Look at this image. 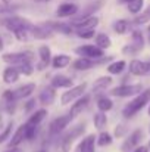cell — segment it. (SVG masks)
Listing matches in <instances>:
<instances>
[{"instance_id":"cell-1","label":"cell","mask_w":150,"mask_h":152,"mask_svg":"<svg viewBox=\"0 0 150 152\" xmlns=\"http://www.w3.org/2000/svg\"><path fill=\"white\" fill-rule=\"evenodd\" d=\"M149 103H150V87L149 89H143L138 95L134 96V99H131L122 108V117L130 120V118L136 117L141 109H144Z\"/></svg>"},{"instance_id":"cell-2","label":"cell","mask_w":150,"mask_h":152,"mask_svg":"<svg viewBox=\"0 0 150 152\" xmlns=\"http://www.w3.org/2000/svg\"><path fill=\"white\" fill-rule=\"evenodd\" d=\"M86 129H87V124L86 123H80V124H75L72 126L69 130H65L63 132V136L59 142V148L62 152H71L74 143L77 142V139H80L84 133H86Z\"/></svg>"},{"instance_id":"cell-3","label":"cell","mask_w":150,"mask_h":152,"mask_svg":"<svg viewBox=\"0 0 150 152\" xmlns=\"http://www.w3.org/2000/svg\"><path fill=\"white\" fill-rule=\"evenodd\" d=\"M1 25L12 34H15L19 30H31L33 28V22L27 18L18 16V15H10L6 18H1Z\"/></svg>"},{"instance_id":"cell-4","label":"cell","mask_w":150,"mask_h":152,"mask_svg":"<svg viewBox=\"0 0 150 152\" xmlns=\"http://www.w3.org/2000/svg\"><path fill=\"white\" fill-rule=\"evenodd\" d=\"M87 89H88V83L87 81H83L80 84H74L72 87L66 89L65 92H62L59 101L62 106H66V105H71L77 101L78 98H81L84 93H87Z\"/></svg>"},{"instance_id":"cell-5","label":"cell","mask_w":150,"mask_h":152,"mask_svg":"<svg viewBox=\"0 0 150 152\" xmlns=\"http://www.w3.org/2000/svg\"><path fill=\"white\" fill-rule=\"evenodd\" d=\"M143 84L141 83H122L116 87H112L109 90V96H113V98H131V96H136L138 95L141 90H143Z\"/></svg>"},{"instance_id":"cell-6","label":"cell","mask_w":150,"mask_h":152,"mask_svg":"<svg viewBox=\"0 0 150 152\" xmlns=\"http://www.w3.org/2000/svg\"><path fill=\"white\" fill-rule=\"evenodd\" d=\"M74 53L81 58L93 59V61H103L106 58V50L97 48L96 45H81L74 49Z\"/></svg>"},{"instance_id":"cell-7","label":"cell","mask_w":150,"mask_h":152,"mask_svg":"<svg viewBox=\"0 0 150 152\" xmlns=\"http://www.w3.org/2000/svg\"><path fill=\"white\" fill-rule=\"evenodd\" d=\"M72 121H74V118H72V115L69 112L66 115H59L57 118H54L49 124V134L50 136H59V134H62L69 127V124Z\"/></svg>"},{"instance_id":"cell-8","label":"cell","mask_w":150,"mask_h":152,"mask_svg":"<svg viewBox=\"0 0 150 152\" xmlns=\"http://www.w3.org/2000/svg\"><path fill=\"white\" fill-rule=\"evenodd\" d=\"M51 56H53V52H51V48L49 45H40L37 48V61L34 64L36 69L37 71L47 69V66L51 62Z\"/></svg>"},{"instance_id":"cell-9","label":"cell","mask_w":150,"mask_h":152,"mask_svg":"<svg viewBox=\"0 0 150 152\" xmlns=\"http://www.w3.org/2000/svg\"><path fill=\"white\" fill-rule=\"evenodd\" d=\"M143 130L141 129H136L133 130L128 136H125L122 145H121V151L122 152H133L143 140Z\"/></svg>"},{"instance_id":"cell-10","label":"cell","mask_w":150,"mask_h":152,"mask_svg":"<svg viewBox=\"0 0 150 152\" xmlns=\"http://www.w3.org/2000/svg\"><path fill=\"white\" fill-rule=\"evenodd\" d=\"M128 72L134 77H144L150 74V62L147 61H141V59H131L128 66H127Z\"/></svg>"},{"instance_id":"cell-11","label":"cell","mask_w":150,"mask_h":152,"mask_svg":"<svg viewBox=\"0 0 150 152\" xmlns=\"http://www.w3.org/2000/svg\"><path fill=\"white\" fill-rule=\"evenodd\" d=\"M90 101H91V95H90V93H84L81 98H78L77 101L71 105V108H69V114L72 115L74 120L78 118L80 115H83V112L88 108Z\"/></svg>"},{"instance_id":"cell-12","label":"cell","mask_w":150,"mask_h":152,"mask_svg":"<svg viewBox=\"0 0 150 152\" xmlns=\"http://www.w3.org/2000/svg\"><path fill=\"white\" fill-rule=\"evenodd\" d=\"M31 36H33V40H37V42H47L51 40L54 37V33L50 30L47 25H44L43 22L41 24H34L33 28H31Z\"/></svg>"},{"instance_id":"cell-13","label":"cell","mask_w":150,"mask_h":152,"mask_svg":"<svg viewBox=\"0 0 150 152\" xmlns=\"http://www.w3.org/2000/svg\"><path fill=\"white\" fill-rule=\"evenodd\" d=\"M43 24L47 25L54 34H62V36H68V37L72 36V34H75V30H74V27L69 22H63V21H46Z\"/></svg>"},{"instance_id":"cell-14","label":"cell","mask_w":150,"mask_h":152,"mask_svg":"<svg viewBox=\"0 0 150 152\" xmlns=\"http://www.w3.org/2000/svg\"><path fill=\"white\" fill-rule=\"evenodd\" d=\"M112 58H104L103 61H93V59H87V58H81L78 56L77 59H72V68L75 71H90L93 69L96 65H100V64H104L106 61H109Z\"/></svg>"},{"instance_id":"cell-15","label":"cell","mask_w":150,"mask_h":152,"mask_svg":"<svg viewBox=\"0 0 150 152\" xmlns=\"http://www.w3.org/2000/svg\"><path fill=\"white\" fill-rule=\"evenodd\" d=\"M69 24L74 27V30H96L100 24V18L93 15V16H88V18L71 21Z\"/></svg>"},{"instance_id":"cell-16","label":"cell","mask_w":150,"mask_h":152,"mask_svg":"<svg viewBox=\"0 0 150 152\" xmlns=\"http://www.w3.org/2000/svg\"><path fill=\"white\" fill-rule=\"evenodd\" d=\"M56 98H57V90L49 84V86H46V87L38 93L37 101H38V103H40L41 106H44V108H46V106L53 105V103L56 102Z\"/></svg>"},{"instance_id":"cell-17","label":"cell","mask_w":150,"mask_h":152,"mask_svg":"<svg viewBox=\"0 0 150 152\" xmlns=\"http://www.w3.org/2000/svg\"><path fill=\"white\" fill-rule=\"evenodd\" d=\"M101 6H103V1L101 0H96V1H90L86 7H83V9H80L78 10V13L75 15V16H72L71 18V21H77V19H83V18H88V16H93L97 10L101 9Z\"/></svg>"},{"instance_id":"cell-18","label":"cell","mask_w":150,"mask_h":152,"mask_svg":"<svg viewBox=\"0 0 150 152\" xmlns=\"http://www.w3.org/2000/svg\"><path fill=\"white\" fill-rule=\"evenodd\" d=\"M78 10H80L78 4L71 3V1H65L56 7V16L57 18H72L78 13Z\"/></svg>"},{"instance_id":"cell-19","label":"cell","mask_w":150,"mask_h":152,"mask_svg":"<svg viewBox=\"0 0 150 152\" xmlns=\"http://www.w3.org/2000/svg\"><path fill=\"white\" fill-rule=\"evenodd\" d=\"M50 86L54 87L56 90H59V89L66 90V89H69V87L74 86V80H72V77H69V75H65V74H56V75L51 77V80H50Z\"/></svg>"},{"instance_id":"cell-20","label":"cell","mask_w":150,"mask_h":152,"mask_svg":"<svg viewBox=\"0 0 150 152\" xmlns=\"http://www.w3.org/2000/svg\"><path fill=\"white\" fill-rule=\"evenodd\" d=\"M96 133H88L86 134L81 142L78 143V152H96L97 151V143H96Z\"/></svg>"},{"instance_id":"cell-21","label":"cell","mask_w":150,"mask_h":152,"mask_svg":"<svg viewBox=\"0 0 150 152\" xmlns=\"http://www.w3.org/2000/svg\"><path fill=\"white\" fill-rule=\"evenodd\" d=\"M71 64H72V56L68 55V53H56V55L51 56V62H50L51 68L56 69V71L63 69V68L69 66Z\"/></svg>"},{"instance_id":"cell-22","label":"cell","mask_w":150,"mask_h":152,"mask_svg":"<svg viewBox=\"0 0 150 152\" xmlns=\"http://www.w3.org/2000/svg\"><path fill=\"white\" fill-rule=\"evenodd\" d=\"M36 89H37V84H36V83H25V84H22V86H19V87H16V89H13L16 101H25V99L31 98V96L34 95Z\"/></svg>"},{"instance_id":"cell-23","label":"cell","mask_w":150,"mask_h":152,"mask_svg":"<svg viewBox=\"0 0 150 152\" xmlns=\"http://www.w3.org/2000/svg\"><path fill=\"white\" fill-rule=\"evenodd\" d=\"M25 142V123L19 124L15 132L12 133L10 139L7 140V148H16V146H21L22 143Z\"/></svg>"},{"instance_id":"cell-24","label":"cell","mask_w":150,"mask_h":152,"mask_svg":"<svg viewBox=\"0 0 150 152\" xmlns=\"http://www.w3.org/2000/svg\"><path fill=\"white\" fill-rule=\"evenodd\" d=\"M112 83H113V78H112V75H100L97 77L96 80H94V83H93V93L94 95H99L101 92H106V90H109L110 89V86H112Z\"/></svg>"},{"instance_id":"cell-25","label":"cell","mask_w":150,"mask_h":152,"mask_svg":"<svg viewBox=\"0 0 150 152\" xmlns=\"http://www.w3.org/2000/svg\"><path fill=\"white\" fill-rule=\"evenodd\" d=\"M19 78H21V74H19V71L16 69V66L7 65V66L1 71V80H3V83L7 84V86L15 84Z\"/></svg>"},{"instance_id":"cell-26","label":"cell","mask_w":150,"mask_h":152,"mask_svg":"<svg viewBox=\"0 0 150 152\" xmlns=\"http://www.w3.org/2000/svg\"><path fill=\"white\" fill-rule=\"evenodd\" d=\"M127 61L125 59H116V61H112L110 64H107L106 66V71L109 75H121L127 71Z\"/></svg>"},{"instance_id":"cell-27","label":"cell","mask_w":150,"mask_h":152,"mask_svg":"<svg viewBox=\"0 0 150 152\" xmlns=\"http://www.w3.org/2000/svg\"><path fill=\"white\" fill-rule=\"evenodd\" d=\"M133 25H134V24H133L131 21L121 18V19H116V21L112 24V30H113L115 34H118V36H124V34H127L128 31H131Z\"/></svg>"},{"instance_id":"cell-28","label":"cell","mask_w":150,"mask_h":152,"mask_svg":"<svg viewBox=\"0 0 150 152\" xmlns=\"http://www.w3.org/2000/svg\"><path fill=\"white\" fill-rule=\"evenodd\" d=\"M47 115H49V111L43 106V108H38V109H36L34 112H31L30 117H28V120H27L25 123H28V124H31V126H40V124L46 120Z\"/></svg>"},{"instance_id":"cell-29","label":"cell","mask_w":150,"mask_h":152,"mask_svg":"<svg viewBox=\"0 0 150 152\" xmlns=\"http://www.w3.org/2000/svg\"><path fill=\"white\" fill-rule=\"evenodd\" d=\"M96 108L97 111H101V112H109L113 109V101L110 96L107 95H99L97 99H96Z\"/></svg>"},{"instance_id":"cell-30","label":"cell","mask_w":150,"mask_h":152,"mask_svg":"<svg viewBox=\"0 0 150 152\" xmlns=\"http://www.w3.org/2000/svg\"><path fill=\"white\" fill-rule=\"evenodd\" d=\"M115 137L112 133H109L107 130H100L97 133V137H96V143L99 148H106V146H110L113 143Z\"/></svg>"},{"instance_id":"cell-31","label":"cell","mask_w":150,"mask_h":152,"mask_svg":"<svg viewBox=\"0 0 150 152\" xmlns=\"http://www.w3.org/2000/svg\"><path fill=\"white\" fill-rule=\"evenodd\" d=\"M94 45L103 50H107V49L112 48V39L106 33H97L94 36Z\"/></svg>"},{"instance_id":"cell-32","label":"cell","mask_w":150,"mask_h":152,"mask_svg":"<svg viewBox=\"0 0 150 152\" xmlns=\"http://www.w3.org/2000/svg\"><path fill=\"white\" fill-rule=\"evenodd\" d=\"M107 123H109V118H107L106 112L97 111V112L93 114V124H94L96 130H99V132L100 130H104L106 126H107Z\"/></svg>"},{"instance_id":"cell-33","label":"cell","mask_w":150,"mask_h":152,"mask_svg":"<svg viewBox=\"0 0 150 152\" xmlns=\"http://www.w3.org/2000/svg\"><path fill=\"white\" fill-rule=\"evenodd\" d=\"M127 10L131 13V15H138L140 12H143V7H144V0H128L127 3Z\"/></svg>"},{"instance_id":"cell-34","label":"cell","mask_w":150,"mask_h":152,"mask_svg":"<svg viewBox=\"0 0 150 152\" xmlns=\"http://www.w3.org/2000/svg\"><path fill=\"white\" fill-rule=\"evenodd\" d=\"M131 43L141 50V49L144 48V36H143V31H140V30H131Z\"/></svg>"},{"instance_id":"cell-35","label":"cell","mask_w":150,"mask_h":152,"mask_svg":"<svg viewBox=\"0 0 150 152\" xmlns=\"http://www.w3.org/2000/svg\"><path fill=\"white\" fill-rule=\"evenodd\" d=\"M16 69L19 71L21 75H24V77H31V75L34 74V71H36V66H34V64H31V62H24V64H19V65L16 66Z\"/></svg>"},{"instance_id":"cell-36","label":"cell","mask_w":150,"mask_h":152,"mask_svg":"<svg viewBox=\"0 0 150 152\" xmlns=\"http://www.w3.org/2000/svg\"><path fill=\"white\" fill-rule=\"evenodd\" d=\"M12 133H13V121L7 123V124H6V126L0 130V145L6 143V142L10 139Z\"/></svg>"},{"instance_id":"cell-37","label":"cell","mask_w":150,"mask_h":152,"mask_svg":"<svg viewBox=\"0 0 150 152\" xmlns=\"http://www.w3.org/2000/svg\"><path fill=\"white\" fill-rule=\"evenodd\" d=\"M13 37L16 39V42L19 43H28L30 40H33V36H31V30H19L13 34Z\"/></svg>"},{"instance_id":"cell-38","label":"cell","mask_w":150,"mask_h":152,"mask_svg":"<svg viewBox=\"0 0 150 152\" xmlns=\"http://www.w3.org/2000/svg\"><path fill=\"white\" fill-rule=\"evenodd\" d=\"M37 130H38V126H31L25 123V142H33L37 136Z\"/></svg>"},{"instance_id":"cell-39","label":"cell","mask_w":150,"mask_h":152,"mask_svg":"<svg viewBox=\"0 0 150 152\" xmlns=\"http://www.w3.org/2000/svg\"><path fill=\"white\" fill-rule=\"evenodd\" d=\"M16 10H18V6H13L12 3H10V4H3V3H0V18H6V16L15 15Z\"/></svg>"},{"instance_id":"cell-40","label":"cell","mask_w":150,"mask_h":152,"mask_svg":"<svg viewBox=\"0 0 150 152\" xmlns=\"http://www.w3.org/2000/svg\"><path fill=\"white\" fill-rule=\"evenodd\" d=\"M97 34L96 30H75V36L81 40H91Z\"/></svg>"},{"instance_id":"cell-41","label":"cell","mask_w":150,"mask_h":152,"mask_svg":"<svg viewBox=\"0 0 150 152\" xmlns=\"http://www.w3.org/2000/svg\"><path fill=\"white\" fill-rule=\"evenodd\" d=\"M37 103H38L37 98H33V96H31V98L25 99V103H24V112H25V114H31V112H34Z\"/></svg>"},{"instance_id":"cell-42","label":"cell","mask_w":150,"mask_h":152,"mask_svg":"<svg viewBox=\"0 0 150 152\" xmlns=\"http://www.w3.org/2000/svg\"><path fill=\"white\" fill-rule=\"evenodd\" d=\"M122 55H125V56H136V55H138L140 53V49L137 48V46H134L133 43H128V45H125L122 49Z\"/></svg>"},{"instance_id":"cell-43","label":"cell","mask_w":150,"mask_h":152,"mask_svg":"<svg viewBox=\"0 0 150 152\" xmlns=\"http://www.w3.org/2000/svg\"><path fill=\"white\" fill-rule=\"evenodd\" d=\"M127 133H128L127 126H125V124H118V126L115 127V130H113V137H115V139H122V137L127 136Z\"/></svg>"},{"instance_id":"cell-44","label":"cell","mask_w":150,"mask_h":152,"mask_svg":"<svg viewBox=\"0 0 150 152\" xmlns=\"http://www.w3.org/2000/svg\"><path fill=\"white\" fill-rule=\"evenodd\" d=\"M150 21V16L146 13V12H140L138 15H136V18H134V21H133V24L134 25H144V24H147Z\"/></svg>"},{"instance_id":"cell-45","label":"cell","mask_w":150,"mask_h":152,"mask_svg":"<svg viewBox=\"0 0 150 152\" xmlns=\"http://www.w3.org/2000/svg\"><path fill=\"white\" fill-rule=\"evenodd\" d=\"M1 101L4 103H10V102H18L15 98V92L13 89H6L3 93H1Z\"/></svg>"},{"instance_id":"cell-46","label":"cell","mask_w":150,"mask_h":152,"mask_svg":"<svg viewBox=\"0 0 150 152\" xmlns=\"http://www.w3.org/2000/svg\"><path fill=\"white\" fill-rule=\"evenodd\" d=\"M4 111L7 115H13L16 111V102H10V103H4Z\"/></svg>"},{"instance_id":"cell-47","label":"cell","mask_w":150,"mask_h":152,"mask_svg":"<svg viewBox=\"0 0 150 152\" xmlns=\"http://www.w3.org/2000/svg\"><path fill=\"white\" fill-rule=\"evenodd\" d=\"M133 152H149V146H144V145H138Z\"/></svg>"},{"instance_id":"cell-48","label":"cell","mask_w":150,"mask_h":152,"mask_svg":"<svg viewBox=\"0 0 150 152\" xmlns=\"http://www.w3.org/2000/svg\"><path fill=\"white\" fill-rule=\"evenodd\" d=\"M3 152H22V149L19 146H16V148H7L6 151H3Z\"/></svg>"},{"instance_id":"cell-49","label":"cell","mask_w":150,"mask_h":152,"mask_svg":"<svg viewBox=\"0 0 150 152\" xmlns=\"http://www.w3.org/2000/svg\"><path fill=\"white\" fill-rule=\"evenodd\" d=\"M4 52V40H3V37L0 36V55Z\"/></svg>"},{"instance_id":"cell-50","label":"cell","mask_w":150,"mask_h":152,"mask_svg":"<svg viewBox=\"0 0 150 152\" xmlns=\"http://www.w3.org/2000/svg\"><path fill=\"white\" fill-rule=\"evenodd\" d=\"M33 1H36V3H49L51 0H33Z\"/></svg>"},{"instance_id":"cell-51","label":"cell","mask_w":150,"mask_h":152,"mask_svg":"<svg viewBox=\"0 0 150 152\" xmlns=\"http://www.w3.org/2000/svg\"><path fill=\"white\" fill-rule=\"evenodd\" d=\"M10 1L12 0H0V3H3V4H10Z\"/></svg>"},{"instance_id":"cell-52","label":"cell","mask_w":150,"mask_h":152,"mask_svg":"<svg viewBox=\"0 0 150 152\" xmlns=\"http://www.w3.org/2000/svg\"><path fill=\"white\" fill-rule=\"evenodd\" d=\"M144 12H146V13H147V15H149V16H150V4H149V6H147V9H146Z\"/></svg>"},{"instance_id":"cell-53","label":"cell","mask_w":150,"mask_h":152,"mask_svg":"<svg viewBox=\"0 0 150 152\" xmlns=\"http://www.w3.org/2000/svg\"><path fill=\"white\" fill-rule=\"evenodd\" d=\"M128 0H118V3H121V4H124V3H127Z\"/></svg>"},{"instance_id":"cell-54","label":"cell","mask_w":150,"mask_h":152,"mask_svg":"<svg viewBox=\"0 0 150 152\" xmlns=\"http://www.w3.org/2000/svg\"><path fill=\"white\" fill-rule=\"evenodd\" d=\"M147 115L150 117V103H149V108H147Z\"/></svg>"},{"instance_id":"cell-55","label":"cell","mask_w":150,"mask_h":152,"mask_svg":"<svg viewBox=\"0 0 150 152\" xmlns=\"http://www.w3.org/2000/svg\"><path fill=\"white\" fill-rule=\"evenodd\" d=\"M36 152H47L46 149H40V151H36Z\"/></svg>"},{"instance_id":"cell-56","label":"cell","mask_w":150,"mask_h":152,"mask_svg":"<svg viewBox=\"0 0 150 152\" xmlns=\"http://www.w3.org/2000/svg\"><path fill=\"white\" fill-rule=\"evenodd\" d=\"M1 124H3V118L0 117V126H1Z\"/></svg>"},{"instance_id":"cell-57","label":"cell","mask_w":150,"mask_h":152,"mask_svg":"<svg viewBox=\"0 0 150 152\" xmlns=\"http://www.w3.org/2000/svg\"><path fill=\"white\" fill-rule=\"evenodd\" d=\"M147 31H149V33H150V24H149V27H147Z\"/></svg>"},{"instance_id":"cell-58","label":"cell","mask_w":150,"mask_h":152,"mask_svg":"<svg viewBox=\"0 0 150 152\" xmlns=\"http://www.w3.org/2000/svg\"><path fill=\"white\" fill-rule=\"evenodd\" d=\"M147 146H149V148H150V140H149V145H147Z\"/></svg>"},{"instance_id":"cell-59","label":"cell","mask_w":150,"mask_h":152,"mask_svg":"<svg viewBox=\"0 0 150 152\" xmlns=\"http://www.w3.org/2000/svg\"><path fill=\"white\" fill-rule=\"evenodd\" d=\"M149 42H150V34H149Z\"/></svg>"},{"instance_id":"cell-60","label":"cell","mask_w":150,"mask_h":152,"mask_svg":"<svg viewBox=\"0 0 150 152\" xmlns=\"http://www.w3.org/2000/svg\"><path fill=\"white\" fill-rule=\"evenodd\" d=\"M149 132H150V130H149Z\"/></svg>"}]
</instances>
